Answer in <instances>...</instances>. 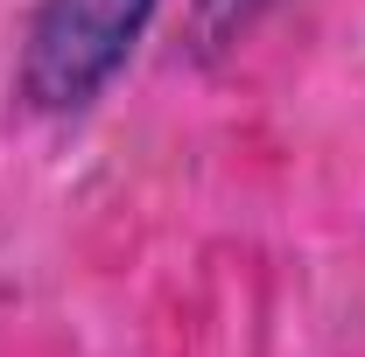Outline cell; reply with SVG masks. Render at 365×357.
<instances>
[{
	"instance_id": "cell-1",
	"label": "cell",
	"mask_w": 365,
	"mask_h": 357,
	"mask_svg": "<svg viewBox=\"0 0 365 357\" xmlns=\"http://www.w3.org/2000/svg\"><path fill=\"white\" fill-rule=\"evenodd\" d=\"M155 0H43L21 43L14 85L36 112H78L120 78Z\"/></svg>"
},
{
	"instance_id": "cell-2",
	"label": "cell",
	"mask_w": 365,
	"mask_h": 357,
	"mask_svg": "<svg viewBox=\"0 0 365 357\" xmlns=\"http://www.w3.org/2000/svg\"><path fill=\"white\" fill-rule=\"evenodd\" d=\"M281 0H197V43L204 49H225V43H239L260 14H274Z\"/></svg>"
}]
</instances>
